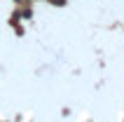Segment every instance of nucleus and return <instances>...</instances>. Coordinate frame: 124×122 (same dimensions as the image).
I'll use <instances>...</instances> for the list:
<instances>
[{
  "instance_id": "obj_1",
  "label": "nucleus",
  "mask_w": 124,
  "mask_h": 122,
  "mask_svg": "<svg viewBox=\"0 0 124 122\" xmlns=\"http://www.w3.org/2000/svg\"><path fill=\"white\" fill-rule=\"evenodd\" d=\"M54 5H66V0H52Z\"/></svg>"
}]
</instances>
